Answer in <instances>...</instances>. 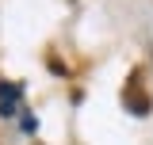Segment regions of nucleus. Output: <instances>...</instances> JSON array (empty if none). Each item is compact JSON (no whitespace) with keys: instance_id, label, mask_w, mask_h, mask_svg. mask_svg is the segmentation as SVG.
<instances>
[{"instance_id":"obj_1","label":"nucleus","mask_w":153,"mask_h":145,"mask_svg":"<svg viewBox=\"0 0 153 145\" xmlns=\"http://www.w3.org/2000/svg\"><path fill=\"white\" fill-rule=\"evenodd\" d=\"M19 107H23V88L19 84H0V115L12 118V115H19Z\"/></svg>"}]
</instances>
